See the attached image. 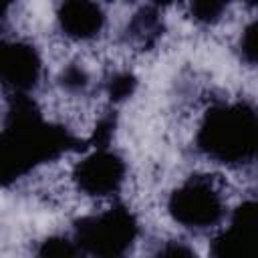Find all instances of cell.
Listing matches in <instances>:
<instances>
[{
  "instance_id": "18",
  "label": "cell",
  "mask_w": 258,
  "mask_h": 258,
  "mask_svg": "<svg viewBox=\"0 0 258 258\" xmlns=\"http://www.w3.org/2000/svg\"><path fill=\"white\" fill-rule=\"evenodd\" d=\"M240 2H244V4H248V6H254V4H256V0H240Z\"/></svg>"
},
{
  "instance_id": "19",
  "label": "cell",
  "mask_w": 258,
  "mask_h": 258,
  "mask_svg": "<svg viewBox=\"0 0 258 258\" xmlns=\"http://www.w3.org/2000/svg\"><path fill=\"white\" fill-rule=\"evenodd\" d=\"M105 2H117V0H105Z\"/></svg>"
},
{
  "instance_id": "2",
  "label": "cell",
  "mask_w": 258,
  "mask_h": 258,
  "mask_svg": "<svg viewBox=\"0 0 258 258\" xmlns=\"http://www.w3.org/2000/svg\"><path fill=\"white\" fill-rule=\"evenodd\" d=\"M198 149L212 161L240 167L252 163L258 147V115L248 101L212 105L196 133Z\"/></svg>"
},
{
  "instance_id": "5",
  "label": "cell",
  "mask_w": 258,
  "mask_h": 258,
  "mask_svg": "<svg viewBox=\"0 0 258 258\" xmlns=\"http://www.w3.org/2000/svg\"><path fill=\"white\" fill-rule=\"evenodd\" d=\"M127 177L125 159L109 149V145L95 147L73 167V181L79 191L91 198H107L121 189Z\"/></svg>"
},
{
  "instance_id": "3",
  "label": "cell",
  "mask_w": 258,
  "mask_h": 258,
  "mask_svg": "<svg viewBox=\"0 0 258 258\" xmlns=\"http://www.w3.org/2000/svg\"><path fill=\"white\" fill-rule=\"evenodd\" d=\"M137 236L139 222L123 204H113L103 212L83 216L73 228V240L79 252L101 258L125 256L133 248Z\"/></svg>"
},
{
  "instance_id": "16",
  "label": "cell",
  "mask_w": 258,
  "mask_h": 258,
  "mask_svg": "<svg viewBox=\"0 0 258 258\" xmlns=\"http://www.w3.org/2000/svg\"><path fill=\"white\" fill-rule=\"evenodd\" d=\"M16 4V0H0V20L6 18V14L10 12V8Z\"/></svg>"
},
{
  "instance_id": "14",
  "label": "cell",
  "mask_w": 258,
  "mask_h": 258,
  "mask_svg": "<svg viewBox=\"0 0 258 258\" xmlns=\"http://www.w3.org/2000/svg\"><path fill=\"white\" fill-rule=\"evenodd\" d=\"M240 50H242V58L248 64L256 62V20H252L244 28V32L240 36Z\"/></svg>"
},
{
  "instance_id": "7",
  "label": "cell",
  "mask_w": 258,
  "mask_h": 258,
  "mask_svg": "<svg viewBox=\"0 0 258 258\" xmlns=\"http://www.w3.org/2000/svg\"><path fill=\"white\" fill-rule=\"evenodd\" d=\"M258 204L246 200L232 210L228 226H224L212 242V254L220 258H248L256 248Z\"/></svg>"
},
{
  "instance_id": "10",
  "label": "cell",
  "mask_w": 258,
  "mask_h": 258,
  "mask_svg": "<svg viewBox=\"0 0 258 258\" xmlns=\"http://www.w3.org/2000/svg\"><path fill=\"white\" fill-rule=\"evenodd\" d=\"M230 0H187L189 14L198 24L212 26L222 20Z\"/></svg>"
},
{
  "instance_id": "8",
  "label": "cell",
  "mask_w": 258,
  "mask_h": 258,
  "mask_svg": "<svg viewBox=\"0 0 258 258\" xmlns=\"http://www.w3.org/2000/svg\"><path fill=\"white\" fill-rule=\"evenodd\" d=\"M56 24L67 38L87 42L103 32L105 12L97 0H60L56 8Z\"/></svg>"
},
{
  "instance_id": "11",
  "label": "cell",
  "mask_w": 258,
  "mask_h": 258,
  "mask_svg": "<svg viewBox=\"0 0 258 258\" xmlns=\"http://www.w3.org/2000/svg\"><path fill=\"white\" fill-rule=\"evenodd\" d=\"M36 254L48 256V258H71L81 252H79L73 236H48L46 240L40 242Z\"/></svg>"
},
{
  "instance_id": "17",
  "label": "cell",
  "mask_w": 258,
  "mask_h": 258,
  "mask_svg": "<svg viewBox=\"0 0 258 258\" xmlns=\"http://www.w3.org/2000/svg\"><path fill=\"white\" fill-rule=\"evenodd\" d=\"M175 2H179V0H149V4L151 6H155V8H167V6H173Z\"/></svg>"
},
{
  "instance_id": "4",
  "label": "cell",
  "mask_w": 258,
  "mask_h": 258,
  "mask_svg": "<svg viewBox=\"0 0 258 258\" xmlns=\"http://www.w3.org/2000/svg\"><path fill=\"white\" fill-rule=\"evenodd\" d=\"M167 212L181 228L202 232L218 226L226 218V198L216 177L196 173L185 177L169 194Z\"/></svg>"
},
{
  "instance_id": "13",
  "label": "cell",
  "mask_w": 258,
  "mask_h": 258,
  "mask_svg": "<svg viewBox=\"0 0 258 258\" xmlns=\"http://www.w3.org/2000/svg\"><path fill=\"white\" fill-rule=\"evenodd\" d=\"M91 79H89V73L83 64L79 62H71L67 64L60 75H58V85L67 91V93H85L87 87H89Z\"/></svg>"
},
{
  "instance_id": "6",
  "label": "cell",
  "mask_w": 258,
  "mask_h": 258,
  "mask_svg": "<svg viewBox=\"0 0 258 258\" xmlns=\"http://www.w3.org/2000/svg\"><path fill=\"white\" fill-rule=\"evenodd\" d=\"M42 79V56L26 40H0V85L12 95H30Z\"/></svg>"
},
{
  "instance_id": "12",
  "label": "cell",
  "mask_w": 258,
  "mask_h": 258,
  "mask_svg": "<svg viewBox=\"0 0 258 258\" xmlns=\"http://www.w3.org/2000/svg\"><path fill=\"white\" fill-rule=\"evenodd\" d=\"M135 87H137V79H135L133 73L117 71L107 81V95H109V99L113 103H121V101L129 99L135 93Z\"/></svg>"
},
{
  "instance_id": "1",
  "label": "cell",
  "mask_w": 258,
  "mask_h": 258,
  "mask_svg": "<svg viewBox=\"0 0 258 258\" xmlns=\"http://www.w3.org/2000/svg\"><path fill=\"white\" fill-rule=\"evenodd\" d=\"M67 127L44 119L30 95H12L0 129V185H10L36 165L77 149Z\"/></svg>"
},
{
  "instance_id": "15",
  "label": "cell",
  "mask_w": 258,
  "mask_h": 258,
  "mask_svg": "<svg viewBox=\"0 0 258 258\" xmlns=\"http://www.w3.org/2000/svg\"><path fill=\"white\" fill-rule=\"evenodd\" d=\"M159 254H163V256H196V252L189 248V246H185L183 242H167L163 248H159Z\"/></svg>"
},
{
  "instance_id": "9",
  "label": "cell",
  "mask_w": 258,
  "mask_h": 258,
  "mask_svg": "<svg viewBox=\"0 0 258 258\" xmlns=\"http://www.w3.org/2000/svg\"><path fill=\"white\" fill-rule=\"evenodd\" d=\"M161 34H163V20L159 16V8L151 4L137 10L127 24V38L141 48L153 46L161 38Z\"/></svg>"
}]
</instances>
